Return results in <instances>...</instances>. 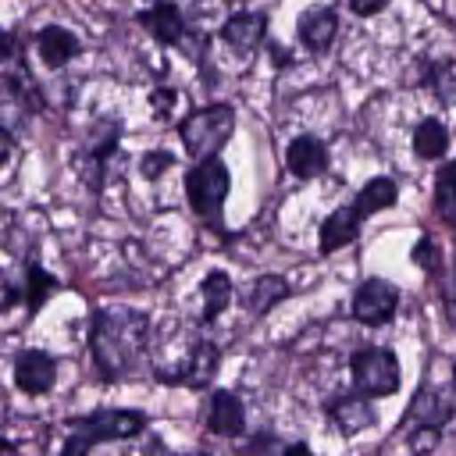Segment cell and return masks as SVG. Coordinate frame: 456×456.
<instances>
[{
    "mask_svg": "<svg viewBox=\"0 0 456 456\" xmlns=\"http://www.w3.org/2000/svg\"><path fill=\"white\" fill-rule=\"evenodd\" d=\"M146 338H150V317L142 310H132V306L96 310L89 328V349L100 378L103 381L125 378L139 363Z\"/></svg>",
    "mask_w": 456,
    "mask_h": 456,
    "instance_id": "obj_1",
    "label": "cell"
},
{
    "mask_svg": "<svg viewBox=\"0 0 456 456\" xmlns=\"http://www.w3.org/2000/svg\"><path fill=\"white\" fill-rule=\"evenodd\" d=\"M235 132V110L228 103H210L200 107L192 114H185V121L178 125V135L185 142V153L203 164V160H217L221 146L228 142V135Z\"/></svg>",
    "mask_w": 456,
    "mask_h": 456,
    "instance_id": "obj_2",
    "label": "cell"
},
{
    "mask_svg": "<svg viewBox=\"0 0 456 456\" xmlns=\"http://www.w3.org/2000/svg\"><path fill=\"white\" fill-rule=\"evenodd\" d=\"M228 189H232V175L221 160H203V164H192V171L185 175V196H189V207L210 221L214 228L221 224V207L228 200Z\"/></svg>",
    "mask_w": 456,
    "mask_h": 456,
    "instance_id": "obj_3",
    "label": "cell"
},
{
    "mask_svg": "<svg viewBox=\"0 0 456 456\" xmlns=\"http://www.w3.org/2000/svg\"><path fill=\"white\" fill-rule=\"evenodd\" d=\"M349 374L360 395L378 399V395H392L399 388V360L392 349L385 346H363L349 356Z\"/></svg>",
    "mask_w": 456,
    "mask_h": 456,
    "instance_id": "obj_4",
    "label": "cell"
},
{
    "mask_svg": "<svg viewBox=\"0 0 456 456\" xmlns=\"http://www.w3.org/2000/svg\"><path fill=\"white\" fill-rule=\"evenodd\" d=\"M146 413L139 410H96L89 417H75L68 420L71 435H86L93 445L96 442H125V438H135L146 431Z\"/></svg>",
    "mask_w": 456,
    "mask_h": 456,
    "instance_id": "obj_5",
    "label": "cell"
},
{
    "mask_svg": "<svg viewBox=\"0 0 456 456\" xmlns=\"http://www.w3.org/2000/svg\"><path fill=\"white\" fill-rule=\"evenodd\" d=\"M118 135H121V125H118V121H103V125L96 128V135L75 153V171H78V178H82L93 192L103 189L107 164H110V157L118 153Z\"/></svg>",
    "mask_w": 456,
    "mask_h": 456,
    "instance_id": "obj_6",
    "label": "cell"
},
{
    "mask_svg": "<svg viewBox=\"0 0 456 456\" xmlns=\"http://www.w3.org/2000/svg\"><path fill=\"white\" fill-rule=\"evenodd\" d=\"M395 306H399V289L385 278H367L353 296V317L360 324H370V328L388 324Z\"/></svg>",
    "mask_w": 456,
    "mask_h": 456,
    "instance_id": "obj_7",
    "label": "cell"
},
{
    "mask_svg": "<svg viewBox=\"0 0 456 456\" xmlns=\"http://www.w3.org/2000/svg\"><path fill=\"white\" fill-rule=\"evenodd\" d=\"M217 370V346L210 338H192L185 360L171 370V374H157L160 381H171V385H192V388H203Z\"/></svg>",
    "mask_w": 456,
    "mask_h": 456,
    "instance_id": "obj_8",
    "label": "cell"
},
{
    "mask_svg": "<svg viewBox=\"0 0 456 456\" xmlns=\"http://www.w3.org/2000/svg\"><path fill=\"white\" fill-rule=\"evenodd\" d=\"M328 417H331V424H335L338 435H360V431H367V428L378 420L370 399L360 395V392L335 395V399L328 403Z\"/></svg>",
    "mask_w": 456,
    "mask_h": 456,
    "instance_id": "obj_9",
    "label": "cell"
},
{
    "mask_svg": "<svg viewBox=\"0 0 456 456\" xmlns=\"http://www.w3.org/2000/svg\"><path fill=\"white\" fill-rule=\"evenodd\" d=\"M53 378H57V363L53 356L39 353V349H21L18 360H14V381L21 392L28 395H43L53 388Z\"/></svg>",
    "mask_w": 456,
    "mask_h": 456,
    "instance_id": "obj_10",
    "label": "cell"
},
{
    "mask_svg": "<svg viewBox=\"0 0 456 456\" xmlns=\"http://www.w3.org/2000/svg\"><path fill=\"white\" fill-rule=\"evenodd\" d=\"M264 28H267V14L264 11H235L228 14V21L221 25V39L239 50V53H249L264 43Z\"/></svg>",
    "mask_w": 456,
    "mask_h": 456,
    "instance_id": "obj_11",
    "label": "cell"
},
{
    "mask_svg": "<svg viewBox=\"0 0 456 456\" xmlns=\"http://www.w3.org/2000/svg\"><path fill=\"white\" fill-rule=\"evenodd\" d=\"M452 413H456L452 399H445L438 388H420L406 410V431L410 428H438L442 431V424L452 420Z\"/></svg>",
    "mask_w": 456,
    "mask_h": 456,
    "instance_id": "obj_12",
    "label": "cell"
},
{
    "mask_svg": "<svg viewBox=\"0 0 456 456\" xmlns=\"http://www.w3.org/2000/svg\"><path fill=\"white\" fill-rule=\"evenodd\" d=\"M299 43L310 50V53H324L331 43H335V32H338V18L331 7H306L299 14Z\"/></svg>",
    "mask_w": 456,
    "mask_h": 456,
    "instance_id": "obj_13",
    "label": "cell"
},
{
    "mask_svg": "<svg viewBox=\"0 0 456 456\" xmlns=\"http://www.w3.org/2000/svg\"><path fill=\"white\" fill-rule=\"evenodd\" d=\"M285 164L296 178H317L328 167V146L317 135H296L285 150Z\"/></svg>",
    "mask_w": 456,
    "mask_h": 456,
    "instance_id": "obj_14",
    "label": "cell"
},
{
    "mask_svg": "<svg viewBox=\"0 0 456 456\" xmlns=\"http://www.w3.org/2000/svg\"><path fill=\"white\" fill-rule=\"evenodd\" d=\"M139 25L164 46H178L185 39V21L175 4H153V7L139 11Z\"/></svg>",
    "mask_w": 456,
    "mask_h": 456,
    "instance_id": "obj_15",
    "label": "cell"
},
{
    "mask_svg": "<svg viewBox=\"0 0 456 456\" xmlns=\"http://www.w3.org/2000/svg\"><path fill=\"white\" fill-rule=\"evenodd\" d=\"M360 221H363V214L356 210V203L335 207V210L324 217V224H321V253H335V249L349 246V242L360 235Z\"/></svg>",
    "mask_w": 456,
    "mask_h": 456,
    "instance_id": "obj_16",
    "label": "cell"
},
{
    "mask_svg": "<svg viewBox=\"0 0 456 456\" xmlns=\"http://www.w3.org/2000/svg\"><path fill=\"white\" fill-rule=\"evenodd\" d=\"M207 428H210L214 435H224V438L242 435V428H246V410H242V403H239L235 392H214V395H210Z\"/></svg>",
    "mask_w": 456,
    "mask_h": 456,
    "instance_id": "obj_17",
    "label": "cell"
},
{
    "mask_svg": "<svg viewBox=\"0 0 456 456\" xmlns=\"http://www.w3.org/2000/svg\"><path fill=\"white\" fill-rule=\"evenodd\" d=\"M36 50L46 68H64L71 57H78V39H75V32H68L61 25H46L36 36Z\"/></svg>",
    "mask_w": 456,
    "mask_h": 456,
    "instance_id": "obj_18",
    "label": "cell"
},
{
    "mask_svg": "<svg viewBox=\"0 0 456 456\" xmlns=\"http://www.w3.org/2000/svg\"><path fill=\"white\" fill-rule=\"evenodd\" d=\"M395 200H399V185H395L392 178H370V182L356 192V210H360L363 217H370V214L388 210Z\"/></svg>",
    "mask_w": 456,
    "mask_h": 456,
    "instance_id": "obj_19",
    "label": "cell"
},
{
    "mask_svg": "<svg viewBox=\"0 0 456 456\" xmlns=\"http://www.w3.org/2000/svg\"><path fill=\"white\" fill-rule=\"evenodd\" d=\"M445 150H449V132H445V125L435 121V118H424V121L413 128V153L424 157V160H438Z\"/></svg>",
    "mask_w": 456,
    "mask_h": 456,
    "instance_id": "obj_20",
    "label": "cell"
},
{
    "mask_svg": "<svg viewBox=\"0 0 456 456\" xmlns=\"http://www.w3.org/2000/svg\"><path fill=\"white\" fill-rule=\"evenodd\" d=\"M435 214L456 232V160L442 164L435 178Z\"/></svg>",
    "mask_w": 456,
    "mask_h": 456,
    "instance_id": "obj_21",
    "label": "cell"
},
{
    "mask_svg": "<svg viewBox=\"0 0 456 456\" xmlns=\"http://www.w3.org/2000/svg\"><path fill=\"white\" fill-rule=\"evenodd\" d=\"M200 296H203V321H214L232 303V278L224 271H210L200 285Z\"/></svg>",
    "mask_w": 456,
    "mask_h": 456,
    "instance_id": "obj_22",
    "label": "cell"
},
{
    "mask_svg": "<svg viewBox=\"0 0 456 456\" xmlns=\"http://www.w3.org/2000/svg\"><path fill=\"white\" fill-rule=\"evenodd\" d=\"M285 296H289V281L281 274H264V278L253 281V289L246 296V306H249V314H267Z\"/></svg>",
    "mask_w": 456,
    "mask_h": 456,
    "instance_id": "obj_23",
    "label": "cell"
},
{
    "mask_svg": "<svg viewBox=\"0 0 456 456\" xmlns=\"http://www.w3.org/2000/svg\"><path fill=\"white\" fill-rule=\"evenodd\" d=\"M57 289V278L50 274V271H43L36 260L25 267V306H28V314H36L43 303H46V296Z\"/></svg>",
    "mask_w": 456,
    "mask_h": 456,
    "instance_id": "obj_24",
    "label": "cell"
},
{
    "mask_svg": "<svg viewBox=\"0 0 456 456\" xmlns=\"http://www.w3.org/2000/svg\"><path fill=\"white\" fill-rule=\"evenodd\" d=\"M428 86L442 103H456V57L428 61Z\"/></svg>",
    "mask_w": 456,
    "mask_h": 456,
    "instance_id": "obj_25",
    "label": "cell"
},
{
    "mask_svg": "<svg viewBox=\"0 0 456 456\" xmlns=\"http://www.w3.org/2000/svg\"><path fill=\"white\" fill-rule=\"evenodd\" d=\"M413 260H417V267H424L431 278H442V253H438V242H435L431 235H420V239H417Z\"/></svg>",
    "mask_w": 456,
    "mask_h": 456,
    "instance_id": "obj_26",
    "label": "cell"
},
{
    "mask_svg": "<svg viewBox=\"0 0 456 456\" xmlns=\"http://www.w3.org/2000/svg\"><path fill=\"white\" fill-rule=\"evenodd\" d=\"M438 438H442L438 428H410V431H406V445H410L413 456H428V452L438 445Z\"/></svg>",
    "mask_w": 456,
    "mask_h": 456,
    "instance_id": "obj_27",
    "label": "cell"
},
{
    "mask_svg": "<svg viewBox=\"0 0 456 456\" xmlns=\"http://www.w3.org/2000/svg\"><path fill=\"white\" fill-rule=\"evenodd\" d=\"M139 167H142V175H146V178H160L164 171H171V167H175V157H171V153H164V150H153V153H142Z\"/></svg>",
    "mask_w": 456,
    "mask_h": 456,
    "instance_id": "obj_28",
    "label": "cell"
},
{
    "mask_svg": "<svg viewBox=\"0 0 456 456\" xmlns=\"http://www.w3.org/2000/svg\"><path fill=\"white\" fill-rule=\"evenodd\" d=\"M153 114L160 118V121H167L171 118V107H175V100H178V93L175 89H153Z\"/></svg>",
    "mask_w": 456,
    "mask_h": 456,
    "instance_id": "obj_29",
    "label": "cell"
},
{
    "mask_svg": "<svg viewBox=\"0 0 456 456\" xmlns=\"http://www.w3.org/2000/svg\"><path fill=\"white\" fill-rule=\"evenodd\" d=\"M89 449H93V442H89L86 435H71V431H68V438H64V445H61V456H89Z\"/></svg>",
    "mask_w": 456,
    "mask_h": 456,
    "instance_id": "obj_30",
    "label": "cell"
},
{
    "mask_svg": "<svg viewBox=\"0 0 456 456\" xmlns=\"http://www.w3.org/2000/svg\"><path fill=\"white\" fill-rule=\"evenodd\" d=\"M349 11L353 14H378V11H385V4L381 0H353Z\"/></svg>",
    "mask_w": 456,
    "mask_h": 456,
    "instance_id": "obj_31",
    "label": "cell"
},
{
    "mask_svg": "<svg viewBox=\"0 0 456 456\" xmlns=\"http://www.w3.org/2000/svg\"><path fill=\"white\" fill-rule=\"evenodd\" d=\"M281 456H314V452H310V445L292 442V445H285V449H281Z\"/></svg>",
    "mask_w": 456,
    "mask_h": 456,
    "instance_id": "obj_32",
    "label": "cell"
},
{
    "mask_svg": "<svg viewBox=\"0 0 456 456\" xmlns=\"http://www.w3.org/2000/svg\"><path fill=\"white\" fill-rule=\"evenodd\" d=\"M271 53H274V64H289V50H281V46H271Z\"/></svg>",
    "mask_w": 456,
    "mask_h": 456,
    "instance_id": "obj_33",
    "label": "cell"
},
{
    "mask_svg": "<svg viewBox=\"0 0 456 456\" xmlns=\"http://www.w3.org/2000/svg\"><path fill=\"white\" fill-rule=\"evenodd\" d=\"M452 388H456V363H452Z\"/></svg>",
    "mask_w": 456,
    "mask_h": 456,
    "instance_id": "obj_34",
    "label": "cell"
},
{
    "mask_svg": "<svg viewBox=\"0 0 456 456\" xmlns=\"http://www.w3.org/2000/svg\"><path fill=\"white\" fill-rule=\"evenodd\" d=\"M189 456H210V452H189Z\"/></svg>",
    "mask_w": 456,
    "mask_h": 456,
    "instance_id": "obj_35",
    "label": "cell"
}]
</instances>
